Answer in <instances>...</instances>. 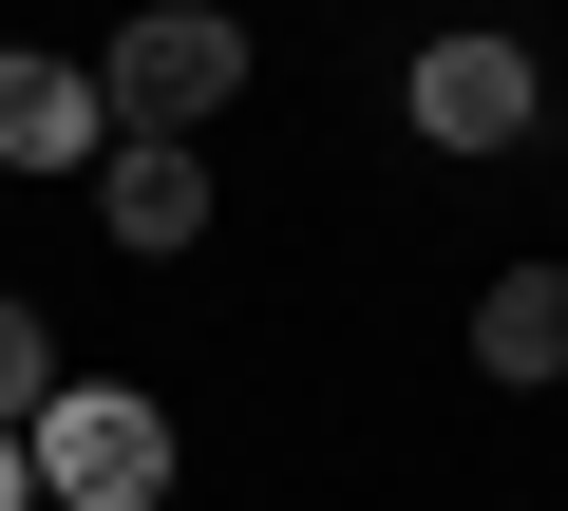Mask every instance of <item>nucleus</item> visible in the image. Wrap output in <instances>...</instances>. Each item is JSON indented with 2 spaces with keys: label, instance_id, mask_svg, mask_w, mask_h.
Here are the masks:
<instances>
[{
  "label": "nucleus",
  "instance_id": "nucleus-1",
  "mask_svg": "<svg viewBox=\"0 0 568 511\" xmlns=\"http://www.w3.org/2000/svg\"><path fill=\"white\" fill-rule=\"evenodd\" d=\"M227 95H246V20H227V0H152V20L95 58V114H114V152H190Z\"/></svg>",
  "mask_w": 568,
  "mask_h": 511
},
{
  "label": "nucleus",
  "instance_id": "nucleus-2",
  "mask_svg": "<svg viewBox=\"0 0 568 511\" xmlns=\"http://www.w3.org/2000/svg\"><path fill=\"white\" fill-rule=\"evenodd\" d=\"M20 473H39V511H152L171 492V417L133 379H58V417L20 436Z\"/></svg>",
  "mask_w": 568,
  "mask_h": 511
},
{
  "label": "nucleus",
  "instance_id": "nucleus-3",
  "mask_svg": "<svg viewBox=\"0 0 568 511\" xmlns=\"http://www.w3.org/2000/svg\"><path fill=\"white\" fill-rule=\"evenodd\" d=\"M530 95H549L530 39H417V133H436V152H511Z\"/></svg>",
  "mask_w": 568,
  "mask_h": 511
},
{
  "label": "nucleus",
  "instance_id": "nucleus-4",
  "mask_svg": "<svg viewBox=\"0 0 568 511\" xmlns=\"http://www.w3.org/2000/svg\"><path fill=\"white\" fill-rule=\"evenodd\" d=\"M114 114H95V58H20L0 39V171H95Z\"/></svg>",
  "mask_w": 568,
  "mask_h": 511
},
{
  "label": "nucleus",
  "instance_id": "nucleus-5",
  "mask_svg": "<svg viewBox=\"0 0 568 511\" xmlns=\"http://www.w3.org/2000/svg\"><path fill=\"white\" fill-rule=\"evenodd\" d=\"M474 360H493V379H568V266H493Z\"/></svg>",
  "mask_w": 568,
  "mask_h": 511
},
{
  "label": "nucleus",
  "instance_id": "nucleus-6",
  "mask_svg": "<svg viewBox=\"0 0 568 511\" xmlns=\"http://www.w3.org/2000/svg\"><path fill=\"white\" fill-rule=\"evenodd\" d=\"M95 190H114V246H152V266L209 227V171L190 152H95Z\"/></svg>",
  "mask_w": 568,
  "mask_h": 511
},
{
  "label": "nucleus",
  "instance_id": "nucleus-7",
  "mask_svg": "<svg viewBox=\"0 0 568 511\" xmlns=\"http://www.w3.org/2000/svg\"><path fill=\"white\" fill-rule=\"evenodd\" d=\"M58 417V341H39V304H0V436H39Z\"/></svg>",
  "mask_w": 568,
  "mask_h": 511
},
{
  "label": "nucleus",
  "instance_id": "nucleus-8",
  "mask_svg": "<svg viewBox=\"0 0 568 511\" xmlns=\"http://www.w3.org/2000/svg\"><path fill=\"white\" fill-rule=\"evenodd\" d=\"M0 511H39V473H20V436H0Z\"/></svg>",
  "mask_w": 568,
  "mask_h": 511
}]
</instances>
